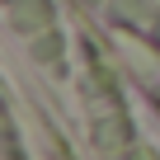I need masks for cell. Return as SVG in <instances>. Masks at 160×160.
<instances>
[{
  "mask_svg": "<svg viewBox=\"0 0 160 160\" xmlns=\"http://www.w3.org/2000/svg\"><path fill=\"white\" fill-rule=\"evenodd\" d=\"M160 122V0H75Z\"/></svg>",
  "mask_w": 160,
  "mask_h": 160,
  "instance_id": "6da1fadb",
  "label": "cell"
}]
</instances>
